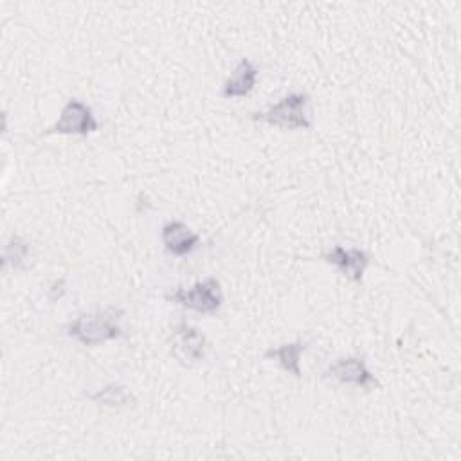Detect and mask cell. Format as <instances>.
I'll return each instance as SVG.
<instances>
[{
    "instance_id": "cell-8",
    "label": "cell",
    "mask_w": 461,
    "mask_h": 461,
    "mask_svg": "<svg viewBox=\"0 0 461 461\" xmlns=\"http://www.w3.org/2000/svg\"><path fill=\"white\" fill-rule=\"evenodd\" d=\"M160 241L164 250L173 258H187L202 245L200 234L182 220H167L160 227Z\"/></svg>"
},
{
    "instance_id": "cell-4",
    "label": "cell",
    "mask_w": 461,
    "mask_h": 461,
    "mask_svg": "<svg viewBox=\"0 0 461 461\" xmlns=\"http://www.w3.org/2000/svg\"><path fill=\"white\" fill-rule=\"evenodd\" d=\"M99 128H101V122H99L95 112L92 110V106L77 97H70L63 104L56 122L52 126H49L43 131V135L58 133V135L88 137V135L99 131Z\"/></svg>"
},
{
    "instance_id": "cell-5",
    "label": "cell",
    "mask_w": 461,
    "mask_h": 461,
    "mask_svg": "<svg viewBox=\"0 0 461 461\" xmlns=\"http://www.w3.org/2000/svg\"><path fill=\"white\" fill-rule=\"evenodd\" d=\"M324 380L337 382L340 385H353L364 391H371L380 387L378 378L375 373L367 367L366 360L357 355H348V357H339L331 364L326 366L322 371Z\"/></svg>"
},
{
    "instance_id": "cell-9",
    "label": "cell",
    "mask_w": 461,
    "mask_h": 461,
    "mask_svg": "<svg viewBox=\"0 0 461 461\" xmlns=\"http://www.w3.org/2000/svg\"><path fill=\"white\" fill-rule=\"evenodd\" d=\"M259 77V67L249 59V58H241L234 70L229 74V77L223 81L220 95L223 99H241L247 97L258 83Z\"/></svg>"
},
{
    "instance_id": "cell-11",
    "label": "cell",
    "mask_w": 461,
    "mask_h": 461,
    "mask_svg": "<svg viewBox=\"0 0 461 461\" xmlns=\"http://www.w3.org/2000/svg\"><path fill=\"white\" fill-rule=\"evenodd\" d=\"M88 400H92L97 405L108 407V409H122V407H130L135 405L137 400L133 396V393L122 385V384H106L103 387H99L97 391L88 394Z\"/></svg>"
},
{
    "instance_id": "cell-6",
    "label": "cell",
    "mask_w": 461,
    "mask_h": 461,
    "mask_svg": "<svg viewBox=\"0 0 461 461\" xmlns=\"http://www.w3.org/2000/svg\"><path fill=\"white\" fill-rule=\"evenodd\" d=\"M169 346L176 360H180L185 366H191L205 358L209 344L205 335L196 326H193L185 319H180L171 330Z\"/></svg>"
},
{
    "instance_id": "cell-1",
    "label": "cell",
    "mask_w": 461,
    "mask_h": 461,
    "mask_svg": "<svg viewBox=\"0 0 461 461\" xmlns=\"http://www.w3.org/2000/svg\"><path fill=\"white\" fill-rule=\"evenodd\" d=\"M122 317L124 310L106 306L103 310L76 315L63 326V331L68 339L83 346H99L104 342L117 340L124 335V328L121 324Z\"/></svg>"
},
{
    "instance_id": "cell-3",
    "label": "cell",
    "mask_w": 461,
    "mask_h": 461,
    "mask_svg": "<svg viewBox=\"0 0 461 461\" xmlns=\"http://www.w3.org/2000/svg\"><path fill=\"white\" fill-rule=\"evenodd\" d=\"M164 297L173 304L202 315H216L221 310L225 299L221 283L212 276L198 279L191 286H176Z\"/></svg>"
},
{
    "instance_id": "cell-2",
    "label": "cell",
    "mask_w": 461,
    "mask_h": 461,
    "mask_svg": "<svg viewBox=\"0 0 461 461\" xmlns=\"http://www.w3.org/2000/svg\"><path fill=\"white\" fill-rule=\"evenodd\" d=\"M250 119L254 122H263L274 128L299 131L313 128V108L312 97L304 90H294L285 94L267 110L252 112Z\"/></svg>"
},
{
    "instance_id": "cell-12",
    "label": "cell",
    "mask_w": 461,
    "mask_h": 461,
    "mask_svg": "<svg viewBox=\"0 0 461 461\" xmlns=\"http://www.w3.org/2000/svg\"><path fill=\"white\" fill-rule=\"evenodd\" d=\"M31 254L29 241L23 240L18 234H11L9 240L4 245V254H2V265L4 268H13V270H23L27 267V259Z\"/></svg>"
},
{
    "instance_id": "cell-7",
    "label": "cell",
    "mask_w": 461,
    "mask_h": 461,
    "mask_svg": "<svg viewBox=\"0 0 461 461\" xmlns=\"http://www.w3.org/2000/svg\"><path fill=\"white\" fill-rule=\"evenodd\" d=\"M328 265L335 267L346 279L360 285L364 274L371 263V256L360 247H344L333 245L321 256Z\"/></svg>"
},
{
    "instance_id": "cell-13",
    "label": "cell",
    "mask_w": 461,
    "mask_h": 461,
    "mask_svg": "<svg viewBox=\"0 0 461 461\" xmlns=\"http://www.w3.org/2000/svg\"><path fill=\"white\" fill-rule=\"evenodd\" d=\"M67 285H65V279L61 277V279H56L52 285H50V288H49V299L50 301H58V299H61V295L65 294V288Z\"/></svg>"
},
{
    "instance_id": "cell-10",
    "label": "cell",
    "mask_w": 461,
    "mask_h": 461,
    "mask_svg": "<svg viewBox=\"0 0 461 461\" xmlns=\"http://www.w3.org/2000/svg\"><path fill=\"white\" fill-rule=\"evenodd\" d=\"M306 348H308V342L303 339H297V340L283 342L279 346H272V348L265 349L263 358L276 362L279 369L292 375L294 378H301L303 376L301 357L306 351Z\"/></svg>"
}]
</instances>
